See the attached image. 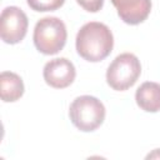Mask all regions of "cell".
<instances>
[{
    "mask_svg": "<svg viewBox=\"0 0 160 160\" xmlns=\"http://www.w3.org/2000/svg\"><path fill=\"white\" fill-rule=\"evenodd\" d=\"M76 1L84 10L89 12H98L104 5V0H76Z\"/></svg>",
    "mask_w": 160,
    "mask_h": 160,
    "instance_id": "11",
    "label": "cell"
},
{
    "mask_svg": "<svg viewBox=\"0 0 160 160\" xmlns=\"http://www.w3.org/2000/svg\"><path fill=\"white\" fill-rule=\"evenodd\" d=\"M75 44L78 54L84 60L98 62L110 55L114 46V36L105 24L90 21L80 28Z\"/></svg>",
    "mask_w": 160,
    "mask_h": 160,
    "instance_id": "1",
    "label": "cell"
},
{
    "mask_svg": "<svg viewBox=\"0 0 160 160\" xmlns=\"http://www.w3.org/2000/svg\"><path fill=\"white\" fill-rule=\"evenodd\" d=\"M26 2L31 10L44 12L58 10L64 5L65 0H26Z\"/></svg>",
    "mask_w": 160,
    "mask_h": 160,
    "instance_id": "10",
    "label": "cell"
},
{
    "mask_svg": "<svg viewBox=\"0 0 160 160\" xmlns=\"http://www.w3.org/2000/svg\"><path fill=\"white\" fill-rule=\"evenodd\" d=\"M105 106L95 96H78L69 108V116L72 125L84 132L96 130L105 120Z\"/></svg>",
    "mask_w": 160,
    "mask_h": 160,
    "instance_id": "2",
    "label": "cell"
},
{
    "mask_svg": "<svg viewBox=\"0 0 160 160\" xmlns=\"http://www.w3.org/2000/svg\"><path fill=\"white\" fill-rule=\"evenodd\" d=\"M141 74L140 60L131 52L118 55L106 70V81L116 91H124L131 88Z\"/></svg>",
    "mask_w": 160,
    "mask_h": 160,
    "instance_id": "4",
    "label": "cell"
},
{
    "mask_svg": "<svg viewBox=\"0 0 160 160\" xmlns=\"http://www.w3.org/2000/svg\"><path fill=\"white\" fill-rule=\"evenodd\" d=\"M24 94L22 79L12 71H2L0 75V95L4 102H14Z\"/></svg>",
    "mask_w": 160,
    "mask_h": 160,
    "instance_id": "9",
    "label": "cell"
},
{
    "mask_svg": "<svg viewBox=\"0 0 160 160\" xmlns=\"http://www.w3.org/2000/svg\"><path fill=\"white\" fill-rule=\"evenodd\" d=\"M68 38L65 24L55 16L40 19L34 28V45L45 55H55L62 50Z\"/></svg>",
    "mask_w": 160,
    "mask_h": 160,
    "instance_id": "3",
    "label": "cell"
},
{
    "mask_svg": "<svg viewBox=\"0 0 160 160\" xmlns=\"http://www.w3.org/2000/svg\"><path fill=\"white\" fill-rule=\"evenodd\" d=\"M119 18L129 25H138L146 20L151 11V0H111Z\"/></svg>",
    "mask_w": 160,
    "mask_h": 160,
    "instance_id": "7",
    "label": "cell"
},
{
    "mask_svg": "<svg viewBox=\"0 0 160 160\" xmlns=\"http://www.w3.org/2000/svg\"><path fill=\"white\" fill-rule=\"evenodd\" d=\"M42 76L49 86L54 89H65L75 80L76 70L74 64L66 58H56L45 64Z\"/></svg>",
    "mask_w": 160,
    "mask_h": 160,
    "instance_id": "6",
    "label": "cell"
},
{
    "mask_svg": "<svg viewBox=\"0 0 160 160\" xmlns=\"http://www.w3.org/2000/svg\"><path fill=\"white\" fill-rule=\"evenodd\" d=\"M29 20L26 14L18 6H6L0 16V36L6 44L20 42L28 31Z\"/></svg>",
    "mask_w": 160,
    "mask_h": 160,
    "instance_id": "5",
    "label": "cell"
},
{
    "mask_svg": "<svg viewBox=\"0 0 160 160\" xmlns=\"http://www.w3.org/2000/svg\"><path fill=\"white\" fill-rule=\"evenodd\" d=\"M135 100L138 106L146 112L160 111V84L154 81L142 82L135 92Z\"/></svg>",
    "mask_w": 160,
    "mask_h": 160,
    "instance_id": "8",
    "label": "cell"
},
{
    "mask_svg": "<svg viewBox=\"0 0 160 160\" xmlns=\"http://www.w3.org/2000/svg\"><path fill=\"white\" fill-rule=\"evenodd\" d=\"M150 158H156V159H159V158H160V149L154 150V152H151V154H149V155L146 156V159H150Z\"/></svg>",
    "mask_w": 160,
    "mask_h": 160,
    "instance_id": "12",
    "label": "cell"
}]
</instances>
